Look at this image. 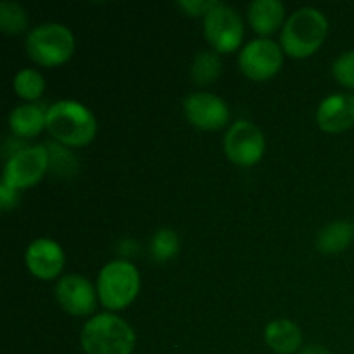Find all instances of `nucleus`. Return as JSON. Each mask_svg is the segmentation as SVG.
Listing matches in <instances>:
<instances>
[{
  "label": "nucleus",
  "mask_w": 354,
  "mask_h": 354,
  "mask_svg": "<svg viewBox=\"0 0 354 354\" xmlns=\"http://www.w3.org/2000/svg\"><path fill=\"white\" fill-rule=\"evenodd\" d=\"M47 128L55 140L71 147H82L92 142L97 133L95 116L83 104L61 100L48 107Z\"/></svg>",
  "instance_id": "1"
},
{
  "label": "nucleus",
  "mask_w": 354,
  "mask_h": 354,
  "mask_svg": "<svg viewBox=\"0 0 354 354\" xmlns=\"http://www.w3.org/2000/svg\"><path fill=\"white\" fill-rule=\"evenodd\" d=\"M82 346L86 354H131L135 332L116 315H97L83 327Z\"/></svg>",
  "instance_id": "2"
},
{
  "label": "nucleus",
  "mask_w": 354,
  "mask_h": 354,
  "mask_svg": "<svg viewBox=\"0 0 354 354\" xmlns=\"http://www.w3.org/2000/svg\"><path fill=\"white\" fill-rule=\"evenodd\" d=\"M327 30V17L322 10L303 7L287 19L282 30V45L292 57H308L324 44Z\"/></svg>",
  "instance_id": "3"
},
{
  "label": "nucleus",
  "mask_w": 354,
  "mask_h": 354,
  "mask_svg": "<svg viewBox=\"0 0 354 354\" xmlns=\"http://www.w3.org/2000/svg\"><path fill=\"white\" fill-rule=\"evenodd\" d=\"M26 50L38 64L59 66L75 52V38L64 24H40L28 35Z\"/></svg>",
  "instance_id": "4"
},
{
  "label": "nucleus",
  "mask_w": 354,
  "mask_h": 354,
  "mask_svg": "<svg viewBox=\"0 0 354 354\" xmlns=\"http://www.w3.org/2000/svg\"><path fill=\"white\" fill-rule=\"evenodd\" d=\"M140 289L138 270L128 261H113L102 268L97 282L100 303L109 310L127 308Z\"/></svg>",
  "instance_id": "5"
},
{
  "label": "nucleus",
  "mask_w": 354,
  "mask_h": 354,
  "mask_svg": "<svg viewBox=\"0 0 354 354\" xmlns=\"http://www.w3.org/2000/svg\"><path fill=\"white\" fill-rule=\"evenodd\" d=\"M204 35L218 52H234L244 38V24L232 7L218 3L204 16Z\"/></svg>",
  "instance_id": "6"
},
{
  "label": "nucleus",
  "mask_w": 354,
  "mask_h": 354,
  "mask_svg": "<svg viewBox=\"0 0 354 354\" xmlns=\"http://www.w3.org/2000/svg\"><path fill=\"white\" fill-rule=\"evenodd\" d=\"M265 135L249 121L232 124L225 137V152L228 159L239 166H252L265 154Z\"/></svg>",
  "instance_id": "7"
},
{
  "label": "nucleus",
  "mask_w": 354,
  "mask_h": 354,
  "mask_svg": "<svg viewBox=\"0 0 354 354\" xmlns=\"http://www.w3.org/2000/svg\"><path fill=\"white\" fill-rule=\"evenodd\" d=\"M48 168V152L41 145L17 151L7 161L3 169L2 182L9 183L14 189H26L40 182Z\"/></svg>",
  "instance_id": "8"
},
{
  "label": "nucleus",
  "mask_w": 354,
  "mask_h": 354,
  "mask_svg": "<svg viewBox=\"0 0 354 354\" xmlns=\"http://www.w3.org/2000/svg\"><path fill=\"white\" fill-rule=\"evenodd\" d=\"M283 55L279 45L268 38L249 41L239 55L242 73L251 80H268L282 68Z\"/></svg>",
  "instance_id": "9"
},
{
  "label": "nucleus",
  "mask_w": 354,
  "mask_h": 354,
  "mask_svg": "<svg viewBox=\"0 0 354 354\" xmlns=\"http://www.w3.org/2000/svg\"><path fill=\"white\" fill-rule=\"evenodd\" d=\"M183 109L190 123L203 130H220L230 120L227 104L214 93H192L183 102Z\"/></svg>",
  "instance_id": "10"
},
{
  "label": "nucleus",
  "mask_w": 354,
  "mask_h": 354,
  "mask_svg": "<svg viewBox=\"0 0 354 354\" xmlns=\"http://www.w3.org/2000/svg\"><path fill=\"white\" fill-rule=\"evenodd\" d=\"M55 297L62 310L73 317H85L95 310V290L82 275L62 277L55 287Z\"/></svg>",
  "instance_id": "11"
},
{
  "label": "nucleus",
  "mask_w": 354,
  "mask_h": 354,
  "mask_svg": "<svg viewBox=\"0 0 354 354\" xmlns=\"http://www.w3.org/2000/svg\"><path fill=\"white\" fill-rule=\"evenodd\" d=\"M26 265L37 279L50 280L61 273L64 266V252L55 241L38 239L28 248Z\"/></svg>",
  "instance_id": "12"
},
{
  "label": "nucleus",
  "mask_w": 354,
  "mask_h": 354,
  "mask_svg": "<svg viewBox=\"0 0 354 354\" xmlns=\"http://www.w3.org/2000/svg\"><path fill=\"white\" fill-rule=\"evenodd\" d=\"M317 121L322 130L339 133L354 124V95L353 93H334L320 104Z\"/></svg>",
  "instance_id": "13"
},
{
  "label": "nucleus",
  "mask_w": 354,
  "mask_h": 354,
  "mask_svg": "<svg viewBox=\"0 0 354 354\" xmlns=\"http://www.w3.org/2000/svg\"><path fill=\"white\" fill-rule=\"evenodd\" d=\"M283 3L280 0H254L249 6V21L258 33L270 35L282 24Z\"/></svg>",
  "instance_id": "14"
},
{
  "label": "nucleus",
  "mask_w": 354,
  "mask_h": 354,
  "mask_svg": "<svg viewBox=\"0 0 354 354\" xmlns=\"http://www.w3.org/2000/svg\"><path fill=\"white\" fill-rule=\"evenodd\" d=\"M265 339L273 351L280 354H290L297 351L303 342V334L299 327L289 320H275L266 327Z\"/></svg>",
  "instance_id": "15"
},
{
  "label": "nucleus",
  "mask_w": 354,
  "mask_h": 354,
  "mask_svg": "<svg viewBox=\"0 0 354 354\" xmlns=\"http://www.w3.org/2000/svg\"><path fill=\"white\" fill-rule=\"evenodd\" d=\"M10 130L19 137H35L47 127V114L35 104H24L16 107L9 116Z\"/></svg>",
  "instance_id": "16"
},
{
  "label": "nucleus",
  "mask_w": 354,
  "mask_h": 354,
  "mask_svg": "<svg viewBox=\"0 0 354 354\" xmlns=\"http://www.w3.org/2000/svg\"><path fill=\"white\" fill-rule=\"evenodd\" d=\"M354 239V227L348 221H334L327 225L317 237L318 251L324 254H335L348 248Z\"/></svg>",
  "instance_id": "17"
},
{
  "label": "nucleus",
  "mask_w": 354,
  "mask_h": 354,
  "mask_svg": "<svg viewBox=\"0 0 354 354\" xmlns=\"http://www.w3.org/2000/svg\"><path fill=\"white\" fill-rule=\"evenodd\" d=\"M178 249V234H176L175 230H171V228H161V230L156 232V235L152 237L151 254L158 263H165L169 261L171 258H175Z\"/></svg>",
  "instance_id": "18"
},
{
  "label": "nucleus",
  "mask_w": 354,
  "mask_h": 354,
  "mask_svg": "<svg viewBox=\"0 0 354 354\" xmlns=\"http://www.w3.org/2000/svg\"><path fill=\"white\" fill-rule=\"evenodd\" d=\"M221 59L214 52H201L192 64V76L199 85H209L220 76Z\"/></svg>",
  "instance_id": "19"
},
{
  "label": "nucleus",
  "mask_w": 354,
  "mask_h": 354,
  "mask_svg": "<svg viewBox=\"0 0 354 354\" xmlns=\"http://www.w3.org/2000/svg\"><path fill=\"white\" fill-rule=\"evenodd\" d=\"M26 10L23 9L21 3L9 2V0L0 2V28H2L3 33H19V31L26 28Z\"/></svg>",
  "instance_id": "20"
},
{
  "label": "nucleus",
  "mask_w": 354,
  "mask_h": 354,
  "mask_svg": "<svg viewBox=\"0 0 354 354\" xmlns=\"http://www.w3.org/2000/svg\"><path fill=\"white\" fill-rule=\"evenodd\" d=\"M14 90L26 100H35L45 90V80L35 69H21L14 78Z\"/></svg>",
  "instance_id": "21"
},
{
  "label": "nucleus",
  "mask_w": 354,
  "mask_h": 354,
  "mask_svg": "<svg viewBox=\"0 0 354 354\" xmlns=\"http://www.w3.org/2000/svg\"><path fill=\"white\" fill-rule=\"evenodd\" d=\"M334 75L342 85L354 88V50L346 52L334 62Z\"/></svg>",
  "instance_id": "22"
},
{
  "label": "nucleus",
  "mask_w": 354,
  "mask_h": 354,
  "mask_svg": "<svg viewBox=\"0 0 354 354\" xmlns=\"http://www.w3.org/2000/svg\"><path fill=\"white\" fill-rule=\"evenodd\" d=\"M218 3L220 2H216V0H183V2H180V6H182L189 14L197 16V14L211 12Z\"/></svg>",
  "instance_id": "23"
},
{
  "label": "nucleus",
  "mask_w": 354,
  "mask_h": 354,
  "mask_svg": "<svg viewBox=\"0 0 354 354\" xmlns=\"http://www.w3.org/2000/svg\"><path fill=\"white\" fill-rule=\"evenodd\" d=\"M17 199H19L17 189L10 187L9 183L2 182V185H0V206H2V211H9L16 207Z\"/></svg>",
  "instance_id": "24"
},
{
  "label": "nucleus",
  "mask_w": 354,
  "mask_h": 354,
  "mask_svg": "<svg viewBox=\"0 0 354 354\" xmlns=\"http://www.w3.org/2000/svg\"><path fill=\"white\" fill-rule=\"evenodd\" d=\"M301 354H330V353H328L325 348H322V346L313 344V346H308V348Z\"/></svg>",
  "instance_id": "25"
}]
</instances>
